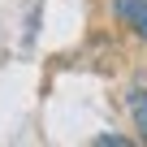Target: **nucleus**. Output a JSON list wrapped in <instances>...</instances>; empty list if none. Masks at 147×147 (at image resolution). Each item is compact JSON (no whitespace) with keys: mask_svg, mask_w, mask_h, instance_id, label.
I'll list each match as a JSON object with an SVG mask.
<instances>
[{"mask_svg":"<svg viewBox=\"0 0 147 147\" xmlns=\"http://www.w3.org/2000/svg\"><path fill=\"white\" fill-rule=\"evenodd\" d=\"M134 125H138V134H143V143H147V91L134 95Z\"/></svg>","mask_w":147,"mask_h":147,"instance_id":"1","label":"nucleus"}]
</instances>
